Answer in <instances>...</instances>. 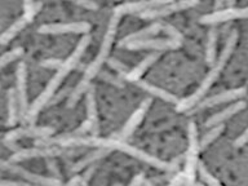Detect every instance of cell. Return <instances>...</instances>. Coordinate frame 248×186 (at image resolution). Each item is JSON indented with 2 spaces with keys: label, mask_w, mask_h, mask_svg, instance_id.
<instances>
[{
  "label": "cell",
  "mask_w": 248,
  "mask_h": 186,
  "mask_svg": "<svg viewBox=\"0 0 248 186\" xmlns=\"http://www.w3.org/2000/svg\"><path fill=\"white\" fill-rule=\"evenodd\" d=\"M225 3L228 4V7H232V4L235 3V0H225Z\"/></svg>",
  "instance_id": "obj_44"
},
{
  "label": "cell",
  "mask_w": 248,
  "mask_h": 186,
  "mask_svg": "<svg viewBox=\"0 0 248 186\" xmlns=\"http://www.w3.org/2000/svg\"><path fill=\"white\" fill-rule=\"evenodd\" d=\"M170 1H173V0H140V1H132V3L118 5L114 9V13L122 17L123 15H132V13L149 11V9L160 7V5H164L167 3H170Z\"/></svg>",
  "instance_id": "obj_15"
},
{
  "label": "cell",
  "mask_w": 248,
  "mask_h": 186,
  "mask_svg": "<svg viewBox=\"0 0 248 186\" xmlns=\"http://www.w3.org/2000/svg\"><path fill=\"white\" fill-rule=\"evenodd\" d=\"M198 4H199V0H177V1L173 0L170 3L160 5V7L153 8V9H149V11L140 12V17L143 19L162 18V17H166V16L177 13V12L186 11L189 8L195 7Z\"/></svg>",
  "instance_id": "obj_5"
},
{
  "label": "cell",
  "mask_w": 248,
  "mask_h": 186,
  "mask_svg": "<svg viewBox=\"0 0 248 186\" xmlns=\"http://www.w3.org/2000/svg\"><path fill=\"white\" fill-rule=\"evenodd\" d=\"M98 75H100V78L102 79V80H105L106 83H108V84L111 85H115V87H119V88H122L124 85V83L120 79H118V78L112 77L111 74L108 73H98Z\"/></svg>",
  "instance_id": "obj_32"
},
{
  "label": "cell",
  "mask_w": 248,
  "mask_h": 186,
  "mask_svg": "<svg viewBox=\"0 0 248 186\" xmlns=\"http://www.w3.org/2000/svg\"><path fill=\"white\" fill-rule=\"evenodd\" d=\"M69 1L77 4L79 7L85 8V9H91V11H97L98 9V5L93 0H69Z\"/></svg>",
  "instance_id": "obj_34"
},
{
  "label": "cell",
  "mask_w": 248,
  "mask_h": 186,
  "mask_svg": "<svg viewBox=\"0 0 248 186\" xmlns=\"http://www.w3.org/2000/svg\"><path fill=\"white\" fill-rule=\"evenodd\" d=\"M159 58V53H153V54H149L146 57L143 58L142 61L140 62L139 65L133 67L132 70H128V73L124 75V79L128 81H132V83H135L140 79V78L142 77V74L146 71L149 67H150L153 63L156 62V60Z\"/></svg>",
  "instance_id": "obj_17"
},
{
  "label": "cell",
  "mask_w": 248,
  "mask_h": 186,
  "mask_svg": "<svg viewBox=\"0 0 248 186\" xmlns=\"http://www.w3.org/2000/svg\"><path fill=\"white\" fill-rule=\"evenodd\" d=\"M247 135L248 131L246 129L238 139H235V141H234V147H243L246 145V142H247Z\"/></svg>",
  "instance_id": "obj_38"
},
{
  "label": "cell",
  "mask_w": 248,
  "mask_h": 186,
  "mask_svg": "<svg viewBox=\"0 0 248 186\" xmlns=\"http://www.w3.org/2000/svg\"><path fill=\"white\" fill-rule=\"evenodd\" d=\"M94 170H96V167H91V168H89V170L85 172L84 176H83V178H84V181L87 182V184H88L89 180H91V177H92V174H93V172H94Z\"/></svg>",
  "instance_id": "obj_42"
},
{
  "label": "cell",
  "mask_w": 248,
  "mask_h": 186,
  "mask_svg": "<svg viewBox=\"0 0 248 186\" xmlns=\"http://www.w3.org/2000/svg\"><path fill=\"white\" fill-rule=\"evenodd\" d=\"M46 164H48V170H49V172L52 173V177L60 178V170H58L57 163L54 162L52 158H48Z\"/></svg>",
  "instance_id": "obj_35"
},
{
  "label": "cell",
  "mask_w": 248,
  "mask_h": 186,
  "mask_svg": "<svg viewBox=\"0 0 248 186\" xmlns=\"http://www.w3.org/2000/svg\"><path fill=\"white\" fill-rule=\"evenodd\" d=\"M23 54V48H15V49L9 50L7 53H4L0 56V70L4 69L5 66L9 65L11 62L16 61L17 58H19Z\"/></svg>",
  "instance_id": "obj_27"
},
{
  "label": "cell",
  "mask_w": 248,
  "mask_h": 186,
  "mask_svg": "<svg viewBox=\"0 0 248 186\" xmlns=\"http://www.w3.org/2000/svg\"><path fill=\"white\" fill-rule=\"evenodd\" d=\"M26 182L22 181H12V180H0V186L9 185V186H18V185H25Z\"/></svg>",
  "instance_id": "obj_41"
},
{
  "label": "cell",
  "mask_w": 248,
  "mask_h": 186,
  "mask_svg": "<svg viewBox=\"0 0 248 186\" xmlns=\"http://www.w3.org/2000/svg\"><path fill=\"white\" fill-rule=\"evenodd\" d=\"M182 43L174 39H141V40H135V42L127 43L124 48L132 50L139 49H154V50H167V49H176L178 46H181Z\"/></svg>",
  "instance_id": "obj_9"
},
{
  "label": "cell",
  "mask_w": 248,
  "mask_h": 186,
  "mask_svg": "<svg viewBox=\"0 0 248 186\" xmlns=\"http://www.w3.org/2000/svg\"><path fill=\"white\" fill-rule=\"evenodd\" d=\"M221 71H222V70H221L220 67H217L216 65H213L211 71L207 74V77L204 78V80L202 81L201 85L198 87L197 91H195L193 94H190V96L185 97V98H182V100L176 102V111L185 112L191 110V108L204 97L205 93L208 92L209 88H211L213 83H215V80L220 77Z\"/></svg>",
  "instance_id": "obj_4"
},
{
  "label": "cell",
  "mask_w": 248,
  "mask_h": 186,
  "mask_svg": "<svg viewBox=\"0 0 248 186\" xmlns=\"http://www.w3.org/2000/svg\"><path fill=\"white\" fill-rule=\"evenodd\" d=\"M62 60H58V58H49V60H44V61L40 62V66L44 67V69H54L57 70L61 67Z\"/></svg>",
  "instance_id": "obj_33"
},
{
  "label": "cell",
  "mask_w": 248,
  "mask_h": 186,
  "mask_svg": "<svg viewBox=\"0 0 248 186\" xmlns=\"http://www.w3.org/2000/svg\"><path fill=\"white\" fill-rule=\"evenodd\" d=\"M217 31L211 29L207 36V46H205V62L209 66H212L216 61V46H217Z\"/></svg>",
  "instance_id": "obj_24"
},
{
  "label": "cell",
  "mask_w": 248,
  "mask_h": 186,
  "mask_svg": "<svg viewBox=\"0 0 248 186\" xmlns=\"http://www.w3.org/2000/svg\"><path fill=\"white\" fill-rule=\"evenodd\" d=\"M143 182H145V174L139 173L137 176H135V177H133V180L131 181V185L140 186V185H143Z\"/></svg>",
  "instance_id": "obj_40"
},
{
  "label": "cell",
  "mask_w": 248,
  "mask_h": 186,
  "mask_svg": "<svg viewBox=\"0 0 248 186\" xmlns=\"http://www.w3.org/2000/svg\"><path fill=\"white\" fill-rule=\"evenodd\" d=\"M162 31V23L155 22L149 25L147 27H143L141 30L135 31V32H132V34L127 35L125 38L122 39L119 42V46H124L127 43L129 42H135V40H141V39H146L150 38L153 35H156L158 32Z\"/></svg>",
  "instance_id": "obj_18"
},
{
  "label": "cell",
  "mask_w": 248,
  "mask_h": 186,
  "mask_svg": "<svg viewBox=\"0 0 248 186\" xmlns=\"http://www.w3.org/2000/svg\"><path fill=\"white\" fill-rule=\"evenodd\" d=\"M136 84L139 85L140 88H142L143 91H146L147 93H150L151 96H155L160 98V100L166 101V102H170V104H176L177 102V97L174 96L173 93L168 92L166 89L163 88H159L156 85H153L150 83H147V81H143V80H137L135 81Z\"/></svg>",
  "instance_id": "obj_19"
},
{
  "label": "cell",
  "mask_w": 248,
  "mask_h": 186,
  "mask_svg": "<svg viewBox=\"0 0 248 186\" xmlns=\"http://www.w3.org/2000/svg\"><path fill=\"white\" fill-rule=\"evenodd\" d=\"M150 104H151L150 98H147V100L142 101V104L140 105L139 108H136L135 111L132 112L131 118L127 120V123L124 124L123 129H122V131L118 133V136H116L115 139L123 140V141H125L128 137H131L132 133H133V132L137 129V127L140 125V123L142 122V119L145 118V115H146L147 110H149V108H150Z\"/></svg>",
  "instance_id": "obj_13"
},
{
  "label": "cell",
  "mask_w": 248,
  "mask_h": 186,
  "mask_svg": "<svg viewBox=\"0 0 248 186\" xmlns=\"http://www.w3.org/2000/svg\"><path fill=\"white\" fill-rule=\"evenodd\" d=\"M162 31H164L166 34L170 35V39H174V40H178V42H181L184 40V36L180 32L178 29H176L174 26L170 25V23H162Z\"/></svg>",
  "instance_id": "obj_30"
},
{
  "label": "cell",
  "mask_w": 248,
  "mask_h": 186,
  "mask_svg": "<svg viewBox=\"0 0 248 186\" xmlns=\"http://www.w3.org/2000/svg\"><path fill=\"white\" fill-rule=\"evenodd\" d=\"M66 153L67 151L65 150V147L61 146H36L34 149H23V150L16 151L9 159V162L19 163L34 158H54Z\"/></svg>",
  "instance_id": "obj_6"
},
{
  "label": "cell",
  "mask_w": 248,
  "mask_h": 186,
  "mask_svg": "<svg viewBox=\"0 0 248 186\" xmlns=\"http://www.w3.org/2000/svg\"><path fill=\"white\" fill-rule=\"evenodd\" d=\"M119 19L120 16L119 15H112L111 19H110V23H108V31H106V34H105L104 39H102V44H101V48L98 50V54H97V57L93 60V62H91L88 65V67L85 69L84 75L79 81V84L75 87V88L71 91L69 97V101H67V106L69 108H74L77 102L81 98V96L87 92V89L89 88V85H91V80H92L93 78L97 77L98 73H100L101 67L104 65L106 60L108 58V53H110V50H111V46L114 44V39H115L116 35V30H118V25H119Z\"/></svg>",
  "instance_id": "obj_1"
},
{
  "label": "cell",
  "mask_w": 248,
  "mask_h": 186,
  "mask_svg": "<svg viewBox=\"0 0 248 186\" xmlns=\"http://www.w3.org/2000/svg\"><path fill=\"white\" fill-rule=\"evenodd\" d=\"M224 124H216V125H212L211 127V129H209L207 133H205L204 136H203V139H202V141L199 142V147H201V150H203V149H205L207 146H209L211 143L215 141L216 139H218L221 136V133L224 132Z\"/></svg>",
  "instance_id": "obj_26"
},
{
  "label": "cell",
  "mask_w": 248,
  "mask_h": 186,
  "mask_svg": "<svg viewBox=\"0 0 248 186\" xmlns=\"http://www.w3.org/2000/svg\"><path fill=\"white\" fill-rule=\"evenodd\" d=\"M110 149H106V147H97L96 150L92 151V153H89L87 156H84L83 159H80L79 162L75 163L73 166V168H71V172H79V170H81L83 168H85V167L91 166V164H93L94 162H97V160H100V159H102L104 156H106V155L110 153Z\"/></svg>",
  "instance_id": "obj_21"
},
{
  "label": "cell",
  "mask_w": 248,
  "mask_h": 186,
  "mask_svg": "<svg viewBox=\"0 0 248 186\" xmlns=\"http://www.w3.org/2000/svg\"><path fill=\"white\" fill-rule=\"evenodd\" d=\"M0 170H7L12 173L19 174L21 177L25 178L27 182L31 184H36V185H61L62 181L60 178L56 177H46V176H40V174L32 173L30 170H26L18 166H15L13 162H5L0 159Z\"/></svg>",
  "instance_id": "obj_7"
},
{
  "label": "cell",
  "mask_w": 248,
  "mask_h": 186,
  "mask_svg": "<svg viewBox=\"0 0 248 186\" xmlns=\"http://www.w3.org/2000/svg\"><path fill=\"white\" fill-rule=\"evenodd\" d=\"M225 0H215V8L216 9H221V8L224 7Z\"/></svg>",
  "instance_id": "obj_43"
},
{
  "label": "cell",
  "mask_w": 248,
  "mask_h": 186,
  "mask_svg": "<svg viewBox=\"0 0 248 186\" xmlns=\"http://www.w3.org/2000/svg\"><path fill=\"white\" fill-rule=\"evenodd\" d=\"M18 112V101L16 96V91L9 89L8 91V125H11V127L16 125L19 116Z\"/></svg>",
  "instance_id": "obj_23"
},
{
  "label": "cell",
  "mask_w": 248,
  "mask_h": 186,
  "mask_svg": "<svg viewBox=\"0 0 248 186\" xmlns=\"http://www.w3.org/2000/svg\"><path fill=\"white\" fill-rule=\"evenodd\" d=\"M89 42H91V36H89V35H84V36L80 39V42L78 43L75 50H74L73 53L70 54L69 57H67V60H65V61L62 62L61 67L57 69L56 75L50 79L48 85H46V88H44V91L40 93V96H39L38 98L31 104V106H29V110H27V118L34 119L35 116L39 114V111H40L44 106H46L48 101L50 100V97L57 92L58 87L61 85L62 81L65 80V78L67 77L70 71H71V70H73L74 67L79 63V60H80L81 56L84 54L85 49L88 48Z\"/></svg>",
  "instance_id": "obj_2"
},
{
  "label": "cell",
  "mask_w": 248,
  "mask_h": 186,
  "mask_svg": "<svg viewBox=\"0 0 248 186\" xmlns=\"http://www.w3.org/2000/svg\"><path fill=\"white\" fill-rule=\"evenodd\" d=\"M69 185H73V186H80V185H88L87 182L84 181V178H83V176H75V177H73L71 180H70L69 182H67Z\"/></svg>",
  "instance_id": "obj_39"
},
{
  "label": "cell",
  "mask_w": 248,
  "mask_h": 186,
  "mask_svg": "<svg viewBox=\"0 0 248 186\" xmlns=\"http://www.w3.org/2000/svg\"><path fill=\"white\" fill-rule=\"evenodd\" d=\"M238 38H239L238 31H232V34L229 35L228 40H226V44H225L224 49L221 52L220 57L217 58V61H215L213 65H216L217 67H220L221 70L224 69L225 65L228 63V61L230 60V57H232V52H234V48H235L236 43H238Z\"/></svg>",
  "instance_id": "obj_20"
},
{
  "label": "cell",
  "mask_w": 248,
  "mask_h": 186,
  "mask_svg": "<svg viewBox=\"0 0 248 186\" xmlns=\"http://www.w3.org/2000/svg\"><path fill=\"white\" fill-rule=\"evenodd\" d=\"M40 8H42V4L35 3L34 0H23V9H25L23 16H25L30 22L34 19L35 15L38 13Z\"/></svg>",
  "instance_id": "obj_28"
},
{
  "label": "cell",
  "mask_w": 248,
  "mask_h": 186,
  "mask_svg": "<svg viewBox=\"0 0 248 186\" xmlns=\"http://www.w3.org/2000/svg\"><path fill=\"white\" fill-rule=\"evenodd\" d=\"M106 62H108V66H110L111 69H114L115 71H118V73H119L122 77H124V75L128 73L127 66L124 65L123 62H120L119 60H116V58H108V60H106Z\"/></svg>",
  "instance_id": "obj_31"
},
{
  "label": "cell",
  "mask_w": 248,
  "mask_h": 186,
  "mask_svg": "<svg viewBox=\"0 0 248 186\" xmlns=\"http://www.w3.org/2000/svg\"><path fill=\"white\" fill-rule=\"evenodd\" d=\"M246 108V101H238L235 104L230 105L224 110H221L220 112H217L213 116H211L207 122H205V127H212V125H216V124L224 123L225 120L230 119L232 116H234L235 114H238L239 111Z\"/></svg>",
  "instance_id": "obj_16"
},
{
  "label": "cell",
  "mask_w": 248,
  "mask_h": 186,
  "mask_svg": "<svg viewBox=\"0 0 248 186\" xmlns=\"http://www.w3.org/2000/svg\"><path fill=\"white\" fill-rule=\"evenodd\" d=\"M189 133V149L186 151L185 156V170L186 185H194L195 184V170L198 164V154H199V140H198V128L194 122H190L187 127Z\"/></svg>",
  "instance_id": "obj_3"
},
{
  "label": "cell",
  "mask_w": 248,
  "mask_h": 186,
  "mask_svg": "<svg viewBox=\"0 0 248 186\" xmlns=\"http://www.w3.org/2000/svg\"><path fill=\"white\" fill-rule=\"evenodd\" d=\"M69 92H70V88L67 87V88L63 89V91L58 93V94H56V93H54L53 96L50 97V100L48 101V104H46V105H57L58 102H60V101H61L62 98H63V97H65Z\"/></svg>",
  "instance_id": "obj_36"
},
{
  "label": "cell",
  "mask_w": 248,
  "mask_h": 186,
  "mask_svg": "<svg viewBox=\"0 0 248 186\" xmlns=\"http://www.w3.org/2000/svg\"><path fill=\"white\" fill-rule=\"evenodd\" d=\"M244 96H246V88L244 87H242V88L229 89V91H224V92L213 94V96L205 98L204 101H199L193 108L199 111V110H204V108H213V106H217V105L225 104V102H229V101L238 100V98Z\"/></svg>",
  "instance_id": "obj_10"
},
{
  "label": "cell",
  "mask_w": 248,
  "mask_h": 186,
  "mask_svg": "<svg viewBox=\"0 0 248 186\" xmlns=\"http://www.w3.org/2000/svg\"><path fill=\"white\" fill-rule=\"evenodd\" d=\"M170 185H186V176L185 173H177L172 180Z\"/></svg>",
  "instance_id": "obj_37"
},
{
  "label": "cell",
  "mask_w": 248,
  "mask_h": 186,
  "mask_svg": "<svg viewBox=\"0 0 248 186\" xmlns=\"http://www.w3.org/2000/svg\"><path fill=\"white\" fill-rule=\"evenodd\" d=\"M54 133V129L50 127H29V128H19L15 131L9 132L5 136V142H15L19 139H44L49 137Z\"/></svg>",
  "instance_id": "obj_14"
},
{
  "label": "cell",
  "mask_w": 248,
  "mask_h": 186,
  "mask_svg": "<svg viewBox=\"0 0 248 186\" xmlns=\"http://www.w3.org/2000/svg\"><path fill=\"white\" fill-rule=\"evenodd\" d=\"M16 91V96L18 101V108L19 115L22 118L27 116V110H29V102H27V70L26 65L21 62L17 66V88Z\"/></svg>",
  "instance_id": "obj_12"
},
{
  "label": "cell",
  "mask_w": 248,
  "mask_h": 186,
  "mask_svg": "<svg viewBox=\"0 0 248 186\" xmlns=\"http://www.w3.org/2000/svg\"><path fill=\"white\" fill-rule=\"evenodd\" d=\"M197 167H198V170H199V174H201V178L205 182V184H207V185H211V186L220 185V181H218L216 177H213L212 174L209 173V170L205 168L204 164H202V163L198 162Z\"/></svg>",
  "instance_id": "obj_29"
},
{
  "label": "cell",
  "mask_w": 248,
  "mask_h": 186,
  "mask_svg": "<svg viewBox=\"0 0 248 186\" xmlns=\"http://www.w3.org/2000/svg\"><path fill=\"white\" fill-rule=\"evenodd\" d=\"M29 22H30V21H29L25 16H22V17L17 19L15 23H12L11 26L8 27L7 30L0 35V46H5V44H8V43L11 42L12 39L15 38L16 35L18 34L19 31L22 30L23 27L26 26Z\"/></svg>",
  "instance_id": "obj_22"
},
{
  "label": "cell",
  "mask_w": 248,
  "mask_h": 186,
  "mask_svg": "<svg viewBox=\"0 0 248 186\" xmlns=\"http://www.w3.org/2000/svg\"><path fill=\"white\" fill-rule=\"evenodd\" d=\"M248 15L247 8H232L229 7L228 9H217L211 15L203 16L201 18V23L203 25H215V23L226 22L235 18H246Z\"/></svg>",
  "instance_id": "obj_11"
},
{
  "label": "cell",
  "mask_w": 248,
  "mask_h": 186,
  "mask_svg": "<svg viewBox=\"0 0 248 186\" xmlns=\"http://www.w3.org/2000/svg\"><path fill=\"white\" fill-rule=\"evenodd\" d=\"M87 111H88V119L92 122L94 125L98 127V119H97V102H96V92L94 87L89 85L87 89Z\"/></svg>",
  "instance_id": "obj_25"
},
{
  "label": "cell",
  "mask_w": 248,
  "mask_h": 186,
  "mask_svg": "<svg viewBox=\"0 0 248 186\" xmlns=\"http://www.w3.org/2000/svg\"><path fill=\"white\" fill-rule=\"evenodd\" d=\"M91 25L88 22L70 23H48L39 27V34L61 35V34H88Z\"/></svg>",
  "instance_id": "obj_8"
}]
</instances>
